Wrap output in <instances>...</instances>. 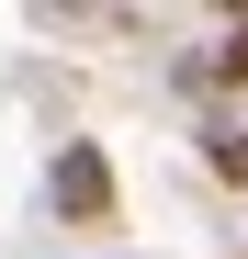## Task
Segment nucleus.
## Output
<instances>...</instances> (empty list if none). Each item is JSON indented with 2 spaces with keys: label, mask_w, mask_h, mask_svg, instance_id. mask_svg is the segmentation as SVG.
<instances>
[{
  "label": "nucleus",
  "mask_w": 248,
  "mask_h": 259,
  "mask_svg": "<svg viewBox=\"0 0 248 259\" xmlns=\"http://www.w3.org/2000/svg\"><path fill=\"white\" fill-rule=\"evenodd\" d=\"M46 203H57V226H113L124 214V181H113V147H91V136H68L57 158H46Z\"/></svg>",
  "instance_id": "f257e3e1"
},
{
  "label": "nucleus",
  "mask_w": 248,
  "mask_h": 259,
  "mask_svg": "<svg viewBox=\"0 0 248 259\" xmlns=\"http://www.w3.org/2000/svg\"><path fill=\"white\" fill-rule=\"evenodd\" d=\"M203 169H215V181H237V192H248V124H215V136H203Z\"/></svg>",
  "instance_id": "f03ea898"
},
{
  "label": "nucleus",
  "mask_w": 248,
  "mask_h": 259,
  "mask_svg": "<svg viewBox=\"0 0 248 259\" xmlns=\"http://www.w3.org/2000/svg\"><path fill=\"white\" fill-rule=\"evenodd\" d=\"M215 79H226V91H237V79H248V12L226 23V46H215Z\"/></svg>",
  "instance_id": "7ed1b4c3"
}]
</instances>
